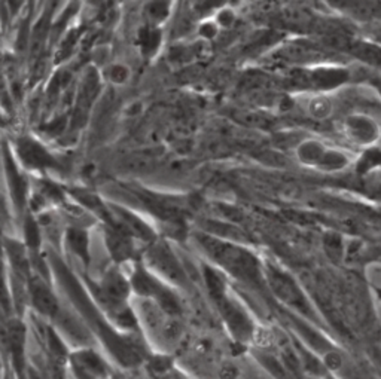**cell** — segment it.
I'll return each instance as SVG.
<instances>
[{
  "mask_svg": "<svg viewBox=\"0 0 381 379\" xmlns=\"http://www.w3.org/2000/svg\"><path fill=\"white\" fill-rule=\"evenodd\" d=\"M56 269L63 289L69 293L72 302L78 306L80 314L90 321V324L98 333V336H100L105 347L115 357V360H117L122 368L139 366L145 360L142 345L130 339L128 336H124L113 331L108 324V321L98 314V309L93 305V302L85 294L84 289L76 282L72 272L68 268H64L61 262H56Z\"/></svg>",
  "mask_w": 381,
  "mask_h": 379,
  "instance_id": "1",
  "label": "cell"
},
{
  "mask_svg": "<svg viewBox=\"0 0 381 379\" xmlns=\"http://www.w3.org/2000/svg\"><path fill=\"white\" fill-rule=\"evenodd\" d=\"M132 286H135L136 292L142 296H147V298H154L162 311L167 312V314L176 316L180 312V304L177 301L176 296L162 286L158 279L149 275L146 271L139 269L136 271L135 277H132Z\"/></svg>",
  "mask_w": 381,
  "mask_h": 379,
  "instance_id": "2",
  "label": "cell"
},
{
  "mask_svg": "<svg viewBox=\"0 0 381 379\" xmlns=\"http://www.w3.org/2000/svg\"><path fill=\"white\" fill-rule=\"evenodd\" d=\"M26 326L20 320L6 323V351L9 354L12 369L16 379H28L27 356H26Z\"/></svg>",
  "mask_w": 381,
  "mask_h": 379,
  "instance_id": "3",
  "label": "cell"
},
{
  "mask_svg": "<svg viewBox=\"0 0 381 379\" xmlns=\"http://www.w3.org/2000/svg\"><path fill=\"white\" fill-rule=\"evenodd\" d=\"M76 379H108L110 369L106 361L91 350H79L69 357Z\"/></svg>",
  "mask_w": 381,
  "mask_h": 379,
  "instance_id": "4",
  "label": "cell"
},
{
  "mask_svg": "<svg viewBox=\"0 0 381 379\" xmlns=\"http://www.w3.org/2000/svg\"><path fill=\"white\" fill-rule=\"evenodd\" d=\"M147 262L155 271L161 272L165 278L170 279V282L179 286H184L187 283V275L184 269H182L180 263L167 245L158 244L152 247V249L147 252Z\"/></svg>",
  "mask_w": 381,
  "mask_h": 379,
  "instance_id": "5",
  "label": "cell"
},
{
  "mask_svg": "<svg viewBox=\"0 0 381 379\" xmlns=\"http://www.w3.org/2000/svg\"><path fill=\"white\" fill-rule=\"evenodd\" d=\"M343 133L352 143L359 146H370L380 137L377 122L367 114H350L343 122Z\"/></svg>",
  "mask_w": 381,
  "mask_h": 379,
  "instance_id": "6",
  "label": "cell"
},
{
  "mask_svg": "<svg viewBox=\"0 0 381 379\" xmlns=\"http://www.w3.org/2000/svg\"><path fill=\"white\" fill-rule=\"evenodd\" d=\"M28 292H30V299L33 306H35L41 314L56 319L60 312V305L56 298V294L53 293L51 287H49L42 278L33 277L28 279Z\"/></svg>",
  "mask_w": 381,
  "mask_h": 379,
  "instance_id": "7",
  "label": "cell"
},
{
  "mask_svg": "<svg viewBox=\"0 0 381 379\" xmlns=\"http://www.w3.org/2000/svg\"><path fill=\"white\" fill-rule=\"evenodd\" d=\"M19 152L24 164L30 167H54L56 161L49 154L39 146L36 142L30 139H21L19 142Z\"/></svg>",
  "mask_w": 381,
  "mask_h": 379,
  "instance_id": "8",
  "label": "cell"
},
{
  "mask_svg": "<svg viewBox=\"0 0 381 379\" xmlns=\"http://www.w3.org/2000/svg\"><path fill=\"white\" fill-rule=\"evenodd\" d=\"M98 289H100L108 296V298L117 302H122V304H125V299L130 293V284L125 282V278L117 271L109 272Z\"/></svg>",
  "mask_w": 381,
  "mask_h": 379,
  "instance_id": "9",
  "label": "cell"
},
{
  "mask_svg": "<svg viewBox=\"0 0 381 379\" xmlns=\"http://www.w3.org/2000/svg\"><path fill=\"white\" fill-rule=\"evenodd\" d=\"M106 240H108V245H109L112 256L118 262L127 260L130 257L132 249H131L130 237L125 234V230L109 229L106 233Z\"/></svg>",
  "mask_w": 381,
  "mask_h": 379,
  "instance_id": "10",
  "label": "cell"
},
{
  "mask_svg": "<svg viewBox=\"0 0 381 379\" xmlns=\"http://www.w3.org/2000/svg\"><path fill=\"white\" fill-rule=\"evenodd\" d=\"M118 216L121 219L120 222L124 226L125 233L135 234V235H137L139 238H143V240H151L154 237L152 235V230L149 229L142 220H139L136 216H132V214H130L128 211L120 210Z\"/></svg>",
  "mask_w": 381,
  "mask_h": 379,
  "instance_id": "11",
  "label": "cell"
},
{
  "mask_svg": "<svg viewBox=\"0 0 381 379\" xmlns=\"http://www.w3.org/2000/svg\"><path fill=\"white\" fill-rule=\"evenodd\" d=\"M8 253H9L12 267H14L15 272L19 274V277L21 279H26V278L30 279L28 262L26 259V255H24V250L21 249V245L14 242V241H8Z\"/></svg>",
  "mask_w": 381,
  "mask_h": 379,
  "instance_id": "12",
  "label": "cell"
},
{
  "mask_svg": "<svg viewBox=\"0 0 381 379\" xmlns=\"http://www.w3.org/2000/svg\"><path fill=\"white\" fill-rule=\"evenodd\" d=\"M334 106L325 95H314L307 102V112L313 119H326L333 113Z\"/></svg>",
  "mask_w": 381,
  "mask_h": 379,
  "instance_id": "13",
  "label": "cell"
},
{
  "mask_svg": "<svg viewBox=\"0 0 381 379\" xmlns=\"http://www.w3.org/2000/svg\"><path fill=\"white\" fill-rule=\"evenodd\" d=\"M6 169H8V176H9V182H11V188H12V192L15 195V200L16 203L20 201V204H23L24 201V195H26V186H24V182L21 176L19 174V171H16L14 162L11 161V158L8 156V164H6Z\"/></svg>",
  "mask_w": 381,
  "mask_h": 379,
  "instance_id": "14",
  "label": "cell"
},
{
  "mask_svg": "<svg viewBox=\"0 0 381 379\" xmlns=\"http://www.w3.org/2000/svg\"><path fill=\"white\" fill-rule=\"evenodd\" d=\"M69 242L73 247V250L84 257L85 262H88V238L87 234L82 230L72 229L69 230Z\"/></svg>",
  "mask_w": 381,
  "mask_h": 379,
  "instance_id": "15",
  "label": "cell"
},
{
  "mask_svg": "<svg viewBox=\"0 0 381 379\" xmlns=\"http://www.w3.org/2000/svg\"><path fill=\"white\" fill-rule=\"evenodd\" d=\"M0 305H2L6 314H9L11 308H12V299H11L9 292H8L5 267H4V260H2V250H0Z\"/></svg>",
  "mask_w": 381,
  "mask_h": 379,
  "instance_id": "16",
  "label": "cell"
},
{
  "mask_svg": "<svg viewBox=\"0 0 381 379\" xmlns=\"http://www.w3.org/2000/svg\"><path fill=\"white\" fill-rule=\"evenodd\" d=\"M323 366L326 369H333V370H338L343 366V358L338 353L334 351H329L325 354L323 357Z\"/></svg>",
  "mask_w": 381,
  "mask_h": 379,
  "instance_id": "17",
  "label": "cell"
},
{
  "mask_svg": "<svg viewBox=\"0 0 381 379\" xmlns=\"http://www.w3.org/2000/svg\"><path fill=\"white\" fill-rule=\"evenodd\" d=\"M26 235H27V241L31 247H36L39 244V233H38L36 225L33 223V220H27Z\"/></svg>",
  "mask_w": 381,
  "mask_h": 379,
  "instance_id": "18",
  "label": "cell"
},
{
  "mask_svg": "<svg viewBox=\"0 0 381 379\" xmlns=\"http://www.w3.org/2000/svg\"><path fill=\"white\" fill-rule=\"evenodd\" d=\"M239 373H240L239 369H237L236 366H233V365H226V366H224V368L221 369V372H219V375H221L222 379H237Z\"/></svg>",
  "mask_w": 381,
  "mask_h": 379,
  "instance_id": "19",
  "label": "cell"
},
{
  "mask_svg": "<svg viewBox=\"0 0 381 379\" xmlns=\"http://www.w3.org/2000/svg\"><path fill=\"white\" fill-rule=\"evenodd\" d=\"M125 78H127V69H124V68H120V65H118V68L112 69V79H113V80H117V82H122Z\"/></svg>",
  "mask_w": 381,
  "mask_h": 379,
  "instance_id": "20",
  "label": "cell"
},
{
  "mask_svg": "<svg viewBox=\"0 0 381 379\" xmlns=\"http://www.w3.org/2000/svg\"><path fill=\"white\" fill-rule=\"evenodd\" d=\"M4 373H5V369L2 365V358H0V379H4Z\"/></svg>",
  "mask_w": 381,
  "mask_h": 379,
  "instance_id": "21",
  "label": "cell"
}]
</instances>
